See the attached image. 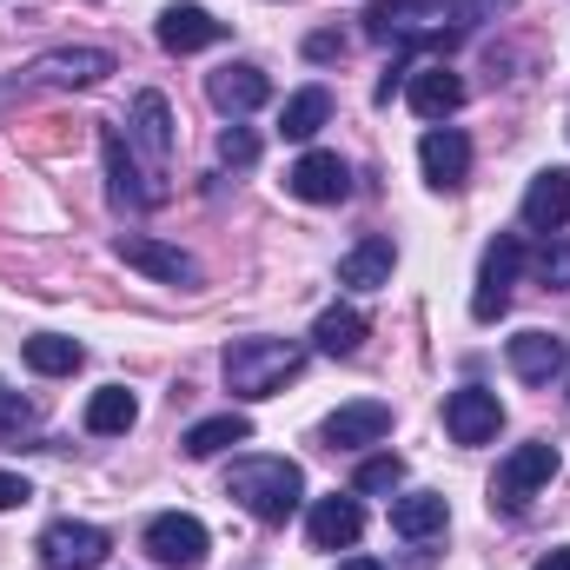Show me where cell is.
I'll return each instance as SVG.
<instances>
[{
  "label": "cell",
  "mask_w": 570,
  "mask_h": 570,
  "mask_svg": "<svg viewBox=\"0 0 570 570\" xmlns=\"http://www.w3.org/2000/svg\"><path fill=\"white\" fill-rule=\"evenodd\" d=\"M538 279L551 285V292H570V246L564 239H544L538 246Z\"/></svg>",
  "instance_id": "f546056e"
},
{
  "label": "cell",
  "mask_w": 570,
  "mask_h": 570,
  "mask_svg": "<svg viewBox=\"0 0 570 570\" xmlns=\"http://www.w3.org/2000/svg\"><path fill=\"white\" fill-rule=\"evenodd\" d=\"M100 159H107V193H114V206H120V213H146V206H159V199H166L159 186H146V173L134 166V140H127L120 127H107V134H100Z\"/></svg>",
  "instance_id": "ba28073f"
},
{
  "label": "cell",
  "mask_w": 570,
  "mask_h": 570,
  "mask_svg": "<svg viewBox=\"0 0 570 570\" xmlns=\"http://www.w3.org/2000/svg\"><path fill=\"white\" fill-rule=\"evenodd\" d=\"M564 219H570V173H564V166H544V173L524 186V226L551 239Z\"/></svg>",
  "instance_id": "e0dca14e"
},
{
  "label": "cell",
  "mask_w": 570,
  "mask_h": 570,
  "mask_svg": "<svg viewBox=\"0 0 570 570\" xmlns=\"http://www.w3.org/2000/svg\"><path fill=\"white\" fill-rule=\"evenodd\" d=\"M392 266H399V246H392L385 233H372V239H358V246L338 259V285L379 292V285H392Z\"/></svg>",
  "instance_id": "7402d4cb"
},
{
  "label": "cell",
  "mask_w": 570,
  "mask_h": 570,
  "mask_svg": "<svg viewBox=\"0 0 570 570\" xmlns=\"http://www.w3.org/2000/svg\"><path fill=\"white\" fill-rule=\"evenodd\" d=\"M127 140L153 159V173H166V159H173V107H166V94H140V100H134Z\"/></svg>",
  "instance_id": "d6986e66"
},
{
  "label": "cell",
  "mask_w": 570,
  "mask_h": 570,
  "mask_svg": "<svg viewBox=\"0 0 570 570\" xmlns=\"http://www.w3.org/2000/svg\"><path fill=\"white\" fill-rule=\"evenodd\" d=\"M33 73L53 80V87H100L114 73V53L107 47H53V53L33 60Z\"/></svg>",
  "instance_id": "9a60e30c"
},
{
  "label": "cell",
  "mask_w": 570,
  "mask_h": 570,
  "mask_svg": "<svg viewBox=\"0 0 570 570\" xmlns=\"http://www.w3.org/2000/svg\"><path fill=\"white\" fill-rule=\"evenodd\" d=\"M538 570H570V544L564 551H551V558H538Z\"/></svg>",
  "instance_id": "d590c367"
},
{
  "label": "cell",
  "mask_w": 570,
  "mask_h": 570,
  "mask_svg": "<svg viewBox=\"0 0 570 570\" xmlns=\"http://www.w3.org/2000/svg\"><path fill=\"white\" fill-rule=\"evenodd\" d=\"M206 94H213V107H219L226 120H246L253 107H266V100H273V80H266L253 60H233V67H219V73L206 80Z\"/></svg>",
  "instance_id": "7c38bea8"
},
{
  "label": "cell",
  "mask_w": 570,
  "mask_h": 570,
  "mask_svg": "<svg viewBox=\"0 0 570 570\" xmlns=\"http://www.w3.org/2000/svg\"><path fill=\"white\" fill-rule=\"evenodd\" d=\"M392 438V405L385 399H358V405H338L325 419V444L332 451H358V444H379Z\"/></svg>",
  "instance_id": "4fadbf2b"
},
{
  "label": "cell",
  "mask_w": 570,
  "mask_h": 570,
  "mask_svg": "<svg viewBox=\"0 0 570 570\" xmlns=\"http://www.w3.org/2000/svg\"><path fill=\"white\" fill-rule=\"evenodd\" d=\"M27 498H33V484L13 478V471H0V511H13V504H27Z\"/></svg>",
  "instance_id": "e575fe53"
},
{
  "label": "cell",
  "mask_w": 570,
  "mask_h": 570,
  "mask_svg": "<svg viewBox=\"0 0 570 570\" xmlns=\"http://www.w3.org/2000/svg\"><path fill=\"white\" fill-rule=\"evenodd\" d=\"M365 33L379 47H451L458 27H444V0H385L365 13Z\"/></svg>",
  "instance_id": "3957f363"
},
{
  "label": "cell",
  "mask_w": 570,
  "mask_h": 570,
  "mask_svg": "<svg viewBox=\"0 0 570 570\" xmlns=\"http://www.w3.org/2000/svg\"><path fill=\"white\" fill-rule=\"evenodd\" d=\"M419 166H425V179L444 193V186H464V173H471V140L458 134V127H431L425 140H419Z\"/></svg>",
  "instance_id": "ffe728a7"
},
{
  "label": "cell",
  "mask_w": 570,
  "mask_h": 570,
  "mask_svg": "<svg viewBox=\"0 0 570 570\" xmlns=\"http://www.w3.org/2000/svg\"><path fill=\"white\" fill-rule=\"evenodd\" d=\"M305 372V345L298 338H233L226 345V385L233 399H273L285 379Z\"/></svg>",
  "instance_id": "7a4b0ae2"
},
{
  "label": "cell",
  "mask_w": 570,
  "mask_h": 570,
  "mask_svg": "<svg viewBox=\"0 0 570 570\" xmlns=\"http://www.w3.org/2000/svg\"><path fill=\"white\" fill-rule=\"evenodd\" d=\"M219 159H226V166H259V134L233 120V127L219 134Z\"/></svg>",
  "instance_id": "1f68e13d"
},
{
  "label": "cell",
  "mask_w": 570,
  "mask_h": 570,
  "mask_svg": "<svg viewBox=\"0 0 570 570\" xmlns=\"http://www.w3.org/2000/svg\"><path fill=\"white\" fill-rule=\"evenodd\" d=\"M33 425H40V412H33L20 392H7V385H0V438H27Z\"/></svg>",
  "instance_id": "4dcf8cb0"
},
{
  "label": "cell",
  "mask_w": 570,
  "mask_h": 570,
  "mask_svg": "<svg viewBox=\"0 0 570 570\" xmlns=\"http://www.w3.org/2000/svg\"><path fill=\"white\" fill-rule=\"evenodd\" d=\"M524 273V239L518 233H498L491 246H484V266H478V292H471V318L478 325H491L504 305H511V285Z\"/></svg>",
  "instance_id": "5b68a950"
},
{
  "label": "cell",
  "mask_w": 570,
  "mask_h": 570,
  "mask_svg": "<svg viewBox=\"0 0 570 570\" xmlns=\"http://www.w3.org/2000/svg\"><path fill=\"white\" fill-rule=\"evenodd\" d=\"M338 570H385L379 558H352V564H338Z\"/></svg>",
  "instance_id": "8d00e7d4"
},
{
  "label": "cell",
  "mask_w": 570,
  "mask_h": 570,
  "mask_svg": "<svg viewBox=\"0 0 570 570\" xmlns=\"http://www.w3.org/2000/svg\"><path fill=\"white\" fill-rule=\"evenodd\" d=\"M444 524H451V504H444L438 491H405V498H392V531H399V538L431 544V538H444Z\"/></svg>",
  "instance_id": "603a6c76"
},
{
  "label": "cell",
  "mask_w": 570,
  "mask_h": 570,
  "mask_svg": "<svg viewBox=\"0 0 570 570\" xmlns=\"http://www.w3.org/2000/svg\"><path fill=\"white\" fill-rule=\"evenodd\" d=\"M498 425H504L498 392H484V385H458V392L444 399V431H451V444H491Z\"/></svg>",
  "instance_id": "30bf717a"
},
{
  "label": "cell",
  "mask_w": 570,
  "mask_h": 570,
  "mask_svg": "<svg viewBox=\"0 0 570 570\" xmlns=\"http://www.w3.org/2000/svg\"><path fill=\"white\" fill-rule=\"evenodd\" d=\"M399 484H405V458L385 451V458H365V464H358V491H365V498H385V491H399Z\"/></svg>",
  "instance_id": "f1b7e54d"
},
{
  "label": "cell",
  "mask_w": 570,
  "mask_h": 570,
  "mask_svg": "<svg viewBox=\"0 0 570 570\" xmlns=\"http://www.w3.org/2000/svg\"><path fill=\"white\" fill-rule=\"evenodd\" d=\"M114 253H120L134 273H146V279H159V285H199V259H193V253L159 246V239H146V233H120Z\"/></svg>",
  "instance_id": "8fae6325"
},
{
  "label": "cell",
  "mask_w": 570,
  "mask_h": 570,
  "mask_svg": "<svg viewBox=\"0 0 570 570\" xmlns=\"http://www.w3.org/2000/svg\"><path fill=\"white\" fill-rule=\"evenodd\" d=\"M285 193L305 199V206H338L352 193V166L338 153H298L292 173H285Z\"/></svg>",
  "instance_id": "9c48e42d"
},
{
  "label": "cell",
  "mask_w": 570,
  "mask_h": 570,
  "mask_svg": "<svg viewBox=\"0 0 570 570\" xmlns=\"http://www.w3.org/2000/svg\"><path fill=\"white\" fill-rule=\"evenodd\" d=\"M246 438H253V419L246 412H219V419H199L179 444H186V458H219V451H233Z\"/></svg>",
  "instance_id": "d4e9b609"
},
{
  "label": "cell",
  "mask_w": 570,
  "mask_h": 570,
  "mask_svg": "<svg viewBox=\"0 0 570 570\" xmlns=\"http://www.w3.org/2000/svg\"><path fill=\"white\" fill-rule=\"evenodd\" d=\"M358 531H365V504L358 498H318L312 518H305L312 551H345V544H358Z\"/></svg>",
  "instance_id": "2e32d148"
},
{
  "label": "cell",
  "mask_w": 570,
  "mask_h": 570,
  "mask_svg": "<svg viewBox=\"0 0 570 570\" xmlns=\"http://www.w3.org/2000/svg\"><path fill=\"white\" fill-rule=\"evenodd\" d=\"M134 419H140V399L127 385H100L87 399V431L94 438H120V431H134Z\"/></svg>",
  "instance_id": "484cf974"
},
{
  "label": "cell",
  "mask_w": 570,
  "mask_h": 570,
  "mask_svg": "<svg viewBox=\"0 0 570 570\" xmlns=\"http://www.w3.org/2000/svg\"><path fill=\"white\" fill-rule=\"evenodd\" d=\"M226 498L259 524H285L298 511V498H305V471L292 458H239L226 471Z\"/></svg>",
  "instance_id": "6da1fadb"
},
{
  "label": "cell",
  "mask_w": 570,
  "mask_h": 570,
  "mask_svg": "<svg viewBox=\"0 0 570 570\" xmlns=\"http://www.w3.org/2000/svg\"><path fill=\"white\" fill-rule=\"evenodd\" d=\"M504 358H511V372H518L524 385H551V379L570 365L564 338H551V332H518V338L504 345Z\"/></svg>",
  "instance_id": "ac0fdd59"
},
{
  "label": "cell",
  "mask_w": 570,
  "mask_h": 570,
  "mask_svg": "<svg viewBox=\"0 0 570 570\" xmlns=\"http://www.w3.org/2000/svg\"><path fill=\"white\" fill-rule=\"evenodd\" d=\"M146 558L166 570H199L206 564V524L186 518V511H159L146 524Z\"/></svg>",
  "instance_id": "52a82bcc"
},
{
  "label": "cell",
  "mask_w": 570,
  "mask_h": 570,
  "mask_svg": "<svg viewBox=\"0 0 570 570\" xmlns=\"http://www.w3.org/2000/svg\"><path fill=\"white\" fill-rule=\"evenodd\" d=\"M20 352H27V365H33L40 379H67V372H80V358H87L80 338H60V332H33Z\"/></svg>",
  "instance_id": "4316f807"
},
{
  "label": "cell",
  "mask_w": 570,
  "mask_h": 570,
  "mask_svg": "<svg viewBox=\"0 0 570 570\" xmlns=\"http://www.w3.org/2000/svg\"><path fill=\"white\" fill-rule=\"evenodd\" d=\"M114 551V538L100 524H80V518H53L40 531V564L47 570H100Z\"/></svg>",
  "instance_id": "8992f818"
},
{
  "label": "cell",
  "mask_w": 570,
  "mask_h": 570,
  "mask_svg": "<svg viewBox=\"0 0 570 570\" xmlns=\"http://www.w3.org/2000/svg\"><path fill=\"white\" fill-rule=\"evenodd\" d=\"M325 120H332V94H325V87H298L279 114V134L285 140H312Z\"/></svg>",
  "instance_id": "83f0119b"
},
{
  "label": "cell",
  "mask_w": 570,
  "mask_h": 570,
  "mask_svg": "<svg viewBox=\"0 0 570 570\" xmlns=\"http://www.w3.org/2000/svg\"><path fill=\"white\" fill-rule=\"evenodd\" d=\"M365 332H372V325H365V312H358V305H325V312H318V325H312V345H318V352H332V358H352V352L365 345Z\"/></svg>",
  "instance_id": "cb8c5ba5"
},
{
  "label": "cell",
  "mask_w": 570,
  "mask_h": 570,
  "mask_svg": "<svg viewBox=\"0 0 570 570\" xmlns=\"http://www.w3.org/2000/svg\"><path fill=\"white\" fill-rule=\"evenodd\" d=\"M511 0H444V13H451V27H484V20H498Z\"/></svg>",
  "instance_id": "d6a6232c"
},
{
  "label": "cell",
  "mask_w": 570,
  "mask_h": 570,
  "mask_svg": "<svg viewBox=\"0 0 570 570\" xmlns=\"http://www.w3.org/2000/svg\"><path fill=\"white\" fill-rule=\"evenodd\" d=\"M558 478V444H544V438H531V444H518L504 464H498V478H491V511H504V518H518L544 484Z\"/></svg>",
  "instance_id": "277c9868"
},
{
  "label": "cell",
  "mask_w": 570,
  "mask_h": 570,
  "mask_svg": "<svg viewBox=\"0 0 570 570\" xmlns=\"http://www.w3.org/2000/svg\"><path fill=\"white\" fill-rule=\"evenodd\" d=\"M226 40V20H213L206 7H193V0H173L166 13H159V47L166 53H199V47H219Z\"/></svg>",
  "instance_id": "5bb4252c"
},
{
  "label": "cell",
  "mask_w": 570,
  "mask_h": 570,
  "mask_svg": "<svg viewBox=\"0 0 570 570\" xmlns=\"http://www.w3.org/2000/svg\"><path fill=\"white\" fill-rule=\"evenodd\" d=\"M405 100H412V114H419V120H451V114L464 107V80L438 60V67H419V73H412Z\"/></svg>",
  "instance_id": "44dd1931"
},
{
  "label": "cell",
  "mask_w": 570,
  "mask_h": 570,
  "mask_svg": "<svg viewBox=\"0 0 570 570\" xmlns=\"http://www.w3.org/2000/svg\"><path fill=\"white\" fill-rule=\"evenodd\" d=\"M345 53V33H312L305 40V60H338Z\"/></svg>",
  "instance_id": "836d02e7"
}]
</instances>
